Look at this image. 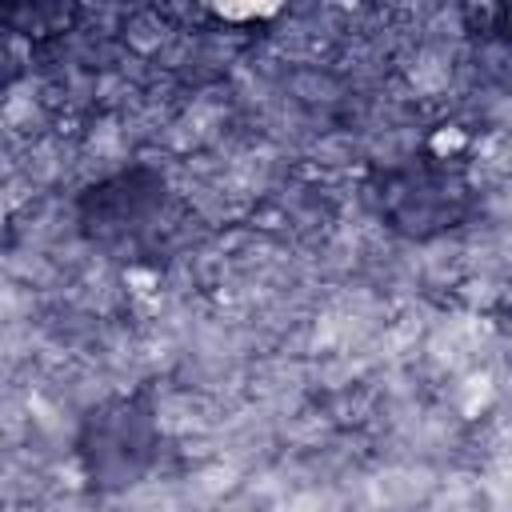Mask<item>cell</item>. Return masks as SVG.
<instances>
[{
	"label": "cell",
	"mask_w": 512,
	"mask_h": 512,
	"mask_svg": "<svg viewBox=\"0 0 512 512\" xmlns=\"http://www.w3.org/2000/svg\"><path fill=\"white\" fill-rule=\"evenodd\" d=\"M80 236L112 260H160L184 236V216L160 168L132 164L76 192Z\"/></svg>",
	"instance_id": "6da1fadb"
},
{
	"label": "cell",
	"mask_w": 512,
	"mask_h": 512,
	"mask_svg": "<svg viewBox=\"0 0 512 512\" xmlns=\"http://www.w3.org/2000/svg\"><path fill=\"white\" fill-rule=\"evenodd\" d=\"M368 200L380 224L412 244L440 240L476 216V188L468 172L432 152H416L376 168Z\"/></svg>",
	"instance_id": "7a4b0ae2"
},
{
	"label": "cell",
	"mask_w": 512,
	"mask_h": 512,
	"mask_svg": "<svg viewBox=\"0 0 512 512\" xmlns=\"http://www.w3.org/2000/svg\"><path fill=\"white\" fill-rule=\"evenodd\" d=\"M76 468L96 496L136 488L160 456V416L148 388L112 392L84 408L72 436Z\"/></svg>",
	"instance_id": "3957f363"
}]
</instances>
